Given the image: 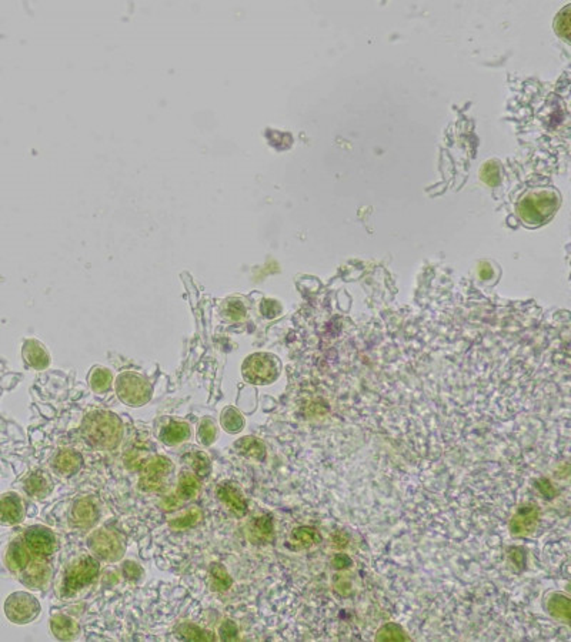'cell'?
I'll use <instances>...</instances> for the list:
<instances>
[{
  "instance_id": "obj_24",
  "label": "cell",
  "mask_w": 571,
  "mask_h": 642,
  "mask_svg": "<svg viewBox=\"0 0 571 642\" xmlns=\"http://www.w3.org/2000/svg\"><path fill=\"white\" fill-rule=\"evenodd\" d=\"M221 427L230 434H237L244 428V417L236 407H226L220 417Z\"/></svg>"
},
{
  "instance_id": "obj_29",
  "label": "cell",
  "mask_w": 571,
  "mask_h": 642,
  "mask_svg": "<svg viewBox=\"0 0 571 642\" xmlns=\"http://www.w3.org/2000/svg\"><path fill=\"white\" fill-rule=\"evenodd\" d=\"M376 641H410V636L406 634L402 625L390 623L377 631Z\"/></svg>"
},
{
  "instance_id": "obj_13",
  "label": "cell",
  "mask_w": 571,
  "mask_h": 642,
  "mask_svg": "<svg viewBox=\"0 0 571 642\" xmlns=\"http://www.w3.org/2000/svg\"><path fill=\"white\" fill-rule=\"evenodd\" d=\"M217 497L237 517H244L247 510H249V504H247V500L244 498L241 491L230 483L219 485Z\"/></svg>"
},
{
  "instance_id": "obj_38",
  "label": "cell",
  "mask_w": 571,
  "mask_h": 642,
  "mask_svg": "<svg viewBox=\"0 0 571 642\" xmlns=\"http://www.w3.org/2000/svg\"><path fill=\"white\" fill-rule=\"evenodd\" d=\"M352 565H353L352 558L347 554H343V553L336 554L333 561H332V566L337 571H344V570H347V568H350Z\"/></svg>"
},
{
  "instance_id": "obj_31",
  "label": "cell",
  "mask_w": 571,
  "mask_h": 642,
  "mask_svg": "<svg viewBox=\"0 0 571 642\" xmlns=\"http://www.w3.org/2000/svg\"><path fill=\"white\" fill-rule=\"evenodd\" d=\"M197 438H198V442L203 444V446H212L217 438V427H216L214 419L209 417L202 419L201 427H198Z\"/></svg>"
},
{
  "instance_id": "obj_37",
  "label": "cell",
  "mask_w": 571,
  "mask_h": 642,
  "mask_svg": "<svg viewBox=\"0 0 571 642\" xmlns=\"http://www.w3.org/2000/svg\"><path fill=\"white\" fill-rule=\"evenodd\" d=\"M536 487H537V489L540 491V494L545 500H553V498L557 497V489L554 488V485L549 480H545V478L538 480L536 483Z\"/></svg>"
},
{
  "instance_id": "obj_34",
  "label": "cell",
  "mask_w": 571,
  "mask_h": 642,
  "mask_svg": "<svg viewBox=\"0 0 571 642\" xmlns=\"http://www.w3.org/2000/svg\"><path fill=\"white\" fill-rule=\"evenodd\" d=\"M481 179L488 184V186H495L500 182V173L499 167L495 166L494 162H488L483 168H481Z\"/></svg>"
},
{
  "instance_id": "obj_6",
  "label": "cell",
  "mask_w": 571,
  "mask_h": 642,
  "mask_svg": "<svg viewBox=\"0 0 571 642\" xmlns=\"http://www.w3.org/2000/svg\"><path fill=\"white\" fill-rule=\"evenodd\" d=\"M42 611L40 602L29 592L17 591L10 594L5 602V614L8 620L17 625L33 623Z\"/></svg>"
},
{
  "instance_id": "obj_18",
  "label": "cell",
  "mask_w": 571,
  "mask_h": 642,
  "mask_svg": "<svg viewBox=\"0 0 571 642\" xmlns=\"http://www.w3.org/2000/svg\"><path fill=\"white\" fill-rule=\"evenodd\" d=\"M31 558H32V555H31L29 550L26 548V546L23 544V541L16 539L9 546L6 559H8V565L10 568V571L13 574L19 575L24 570V568H26Z\"/></svg>"
},
{
  "instance_id": "obj_40",
  "label": "cell",
  "mask_w": 571,
  "mask_h": 642,
  "mask_svg": "<svg viewBox=\"0 0 571 642\" xmlns=\"http://www.w3.org/2000/svg\"><path fill=\"white\" fill-rule=\"evenodd\" d=\"M333 544L339 548L343 550L349 544V535H347L344 531H336L333 534Z\"/></svg>"
},
{
  "instance_id": "obj_3",
  "label": "cell",
  "mask_w": 571,
  "mask_h": 642,
  "mask_svg": "<svg viewBox=\"0 0 571 642\" xmlns=\"http://www.w3.org/2000/svg\"><path fill=\"white\" fill-rule=\"evenodd\" d=\"M116 392L117 397L130 407H142L147 404L152 399V384L148 383L143 376L125 372L116 379Z\"/></svg>"
},
{
  "instance_id": "obj_12",
  "label": "cell",
  "mask_w": 571,
  "mask_h": 642,
  "mask_svg": "<svg viewBox=\"0 0 571 642\" xmlns=\"http://www.w3.org/2000/svg\"><path fill=\"white\" fill-rule=\"evenodd\" d=\"M99 517V511L94 503L89 498H82L74 503L70 510V526L74 528H89L92 527Z\"/></svg>"
},
{
  "instance_id": "obj_39",
  "label": "cell",
  "mask_w": 571,
  "mask_h": 642,
  "mask_svg": "<svg viewBox=\"0 0 571 642\" xmlns=\"http://www.w3.org/2000/svg\"><path fill=\"white\" fill-rule=\"evenodd\" d=\"M568 10H570V8H565L563 15L557 19V32L560 35H563L565 39L570 35V13H568Z\"/></svg>"
},
{
  "instance_id": "obj_30",
  "label": "cell",
  "mask_w": 571,
  "mask_h": 642,
  "mask_svg": "<svg viewBox=\"0 0 571 642\" xmlns=\"http://www.w3.org/2000/svg\"><path fill=\"white\" fill-rule=\"evenodd\" d=\"M198 487H201V485H198L197 478L193 474L185 473V474H182L179 485H178V496L182 500L194 498L197 496V492H198Z\"/></svg>"
},
{
  "instance_id": "obj_22",
  "label": "cell",
  "mask_w": 571,
  "mask_h": 642,
  "mask_svg": "<svg viewBox=\"0 0 571 642\" xmlns=\"http://www.w3.org/2000/svg\"><path fill=\"white\" fill-rule=\"evenodd\" d=\"M570 598L564 594H552L547 600V612L556 620L570 624Z\"/></svg>"
},
{
  "instance_id": "obj_36",
  "label": "cell",
  "mask_w": 571,
  "mask_h": 642,
  "mask_svg": "<svg viewBox=\"0 0 571 642\" xmlns=\"http://www.w3.org/2000/svg\"><path fill=\"white\" fill-rule=\"evenodd\" d=\"M509 558L514 564L515 568H518V571H523L526 566V553L523 548L518 547H510L509 548Z\"/></svg>"
},
{
  "instance_id": "obj_4",
  "label": "cell",
  "mask_w": 571,
  "mask_h": 642,
  "mask_svg": "<svg viewBox=\"0 0 571 642\" xmlns=\"http://www.w3.org/2000/svg\"><path fill=\"white\" fill-rule=\"evenodd\" d=\"M99 570H101V565L90 555H82L74 559L69 565L63 578V594L71 597L74 592H79L94 580Z\"/></svg>"
},
{
  "instance_id": "obj_25",
  "label": "cell",
  "mask_w": 571,
  "mask_h": 642,
  "mask_svg": "<svg viewBox=\"0 0 571 642\" xmlns=\"http://www.w3.org/2000/svg\"><path fill=\"white\" fill-rule=\"evenodd\" d=\"M176 632L182 639H186V641H214L216 639V635L212 631L201 628L194 624H189V623L179 625Z\"/></svg>"
},
{
  "instance_id": "obj_35",
  "label": "cell",
  "mask_w": 571,
  "mask_h": 642,
  "mask_svg": "<svg viewBox=\"0 0 571 642\" xmlns=\"http://www.w3.org/2000/svg\"><path fill=\"white\" fill-rule=\"evenodd\" d=\"M219 636L221 641H235V639H239V628L237 625L228 620L221 624L220 630H219Z\"/></svg>"
},
{
  "instance_id": "obj_19",
  "label": "cell",
  "mask_w": 571,
  "mask_h": 642,
  "mask_svg": "<svg viewBox=\"0 0 571 642\" xmlns=\"http://www.w3.org/2000/svg\"><path fill=\"white\" fill-rule=\"evenodd\" d=\"M51 630L52 634L60 641H71L79 635V624L63 614L52 616Z\"/></svg>"
},
{
  "instance_id": "obj_16",
  "label": "cell",
  "mask_w": 571,
  "mask_h": 642,
  "mask_svg": "<svg viewBox=\"0 0 571 642\" xmlns=\"http://www.w3.org/2000/svg\"><path fill=\"white\" fill-rule=\"evenodd\" d=\"M275 537V524L273 517L266 514L255 518L249 524V539L255 544H267Z\"/></svg>"
},
{
  "instance_id": "obj_27",
  "label": "cell",
  "mask_w": 571,
  "mask_h": 642,
  "mask_svg": "<svg viewBox=\"0 0 571 642\" xmlns=\"http://www.w3.org/2000/svg\"><path fill=\"white\" fill-rule=\"evenodd\" d=\"M90 385L96 392H105L112 387L113 374L105 367H94L90 373Z\"/></svg>"
},
{
  "instance_id": "obj_26",
  "label": "cell",
  "mask_w": 571,
  "mask_h": 642,
  "mask_svg": "<svg viewBox=\"0 0 571 642\" xmlns=\"http://www.w3.org/2000/svg\"><path fill=\"white\" fill-rule=\"evenodd\" d=\"M51 489H52L51 480H49L44 474L35 473L26 481V491H28L29 496H32V497L43 498V497L47 496L49 492H51Z\"/></svg>"
},
{
  "instance_id": "obj_17",
  "label": "cell",
  "mask_w": 571,
  "mask_h": 642,
  "mask_svg": "<svg viewBox=\"0 0 571 642\" xmlns=\"http://www.w3.org/2000/svg\"><path fill=\"white\" fill-rule=\"evenodd\" d=\"M321 542V534L314 527H297L291 531L289 546L294 551L309 550Z\"/></svg>"
},
{
  "instance_id": "obj_21",
  "label": "cell",
  "mask_w": 571,
  "mask_h": 642,
  "mask_svg": "<svg viewBox=\"0 0 571 642\" xmlns=\"http://www.w3.org/2000/svg\"><path fill=\"white\" fill-rule=\"evenodd\" d=\"M82 456L74 451V450H63L60 451L55 461H53V468L55 471L60 476H70L76 473L79 468L82 467Z\"/></svg>"
},
{
  "instance_id": "obj_9",
  "label": "cell",
  "mask_w": 571,
  "mask_h": 642,
  "mask_svg": "<svg viewBox=\"0 0 571 642\" xmlns=\"http://www.w3.org/2000/svg\"><path fill=\"white\" fill-rule=\"evenodd\" d=\"M540 520V508L534 504L521 505L509 523L513 537H529L534 532Z\"/></svg>"
},
{
  "instance_id": "obj_10",
  "label": "cell",
  "mask_w": 571,
  "mask_h": 642,
  "mask_svg": "<svg viewBox=\"0 0 571 642\" xmlns=\"http://www.w3.org/2000/svg\"><path fill=\"white\" fill-rule=\"evenodd\" d=\"M173 464L164 457H155L148 461L142 471L140 488L144 491H156L163 485L164 477L171 471Z\"/></svg>"
},
{
  "instance_id": "obj_2",
  "label": "cell",
  "mask_w": 571,
  "mask_h": 642,
  "mask_svg": "<svg viewBox=\"0 0 571 642\" xmlns=\"http://www.w3.org/2000/svg\"><path fill=\"white\" fill-rule=\"evenodd\" d=\"M282 372V364L278 357L267 353H256L247 357L241 365L243 379L256 385H267L275 383Z\"/></svg>"
},
{
  "instance_id": "obj_33",
  "label": "cell",
  "mask_w": 571,
  "mask_h": 642,
  "mask_svg": "<svg viewBox=\"0 0 571 642\" xmlns=\"http://www.w3.org/2000/svg\"><path fill=\"white\" fill-rule=\"evenodd\" d=\"M190 464L191 467L194 468V471L197 474H201V476H206L209 473V468H210V461L207 458L206 454L203 453H193L190 456Z\"/></svg>"
},
{
  "instance_id": "obj_32",
  "label": "cell",
  "mask_w": 571,
  "mask_h": 642,
  "mask_svg": "<svg viewBox=\"0 0 571 642\" xmlns=\"http://www.w3.org/2000/svg\"><path fill=\"white\" fill-rule=\"evenodd\" d=\"M201 515L202 514L198 512L197 510H191L187 514H185L183 517L176 518V520H170L169 524H170L171 528H176V530L189 528V527H193L194 524L198 523V520H201Z\"/></svg>"
},
{
  "instance_id": "obj_23",
  "label": "cell",
  "mask_w": 571,
  "mask_h": 642,
  "mask_svg": "<svg viewBox=\"0 0 571 642\" xmlns=\"http://www.w3.org/2000/svg\"><path fill=\"white\" fill-rule=\"evenodd\" d=\"M235 447L243 457H247V458L263 460L266 457L264 444L255 437H244L239 440L235 444Z\"/></svg>"
},
{
  "instance_id": "obj_14",
  "label": "cell",
  "mask_w": 571,
  "mask_h": 642,
  "mask_svg": "<svg viewBox=\"0 0 571 642\" xmlns=\"http://www.w3.org/2000/svg\"><path fill=\"white\" fill-rule=\"evenodd\" d=\"M20 575V580L22 582L29 587V588H42L47 580H49V575H51V568H49V565L43 561H29V564L26 565V568H24V570L19 574Z\"/></svg>"
},
{
  "instance_id": "obj_41",
  "label": "cell",
  "mask_w": 571,
  "mask_h": 642,
  "mask_svg": "<svg viewBox=\"0 0 571 642\" xmlns=\"http://www.w3.org/2000/svg\"><path fill=\"white\" fill-rule=\"evenodd\" d=\"M479 275L481 279H490L493 276V270L488 264H481L479 268Z\"/></svg>"
},
{
  "instance_id": "obj_15",
  "label": "cell",
  "mask_w": 571,
  "mask_h": 642,
  "mask_svg": "<svg viewBox=\"0 0 571 642\" xmlns=\"http://www.w3.org/2000/svg\"><path fill=\"white\" fill-rule=\"evenodd\" d=\"M23 358L35 370H44L51 364V356L44 345L37 340H26L23 345Z\"/></svg>"
},
{
  "instance_id": "obj_7",
  "label": "cell",
  "mask_w": 571,
  "mask_h": 642,
  "mask_svg": "<svg viewBox=\"0 0 571 642\" xmlns=\"http://www.w3.org/2000/svg\"><path fill=\"white\" fill-rule=\"evenodd\" d=\"M87 547L97 558L108 562L119 561L125 554V546L120 537L106 528L93 531L87 538Z\"/></svg>"
},
{
  "instance_id": "obj_28",
  "label": "cell",
  "mask_w": 571,
  "mask_h": 642,
  "mask_svg": "<svg viewBox=\"0 0 571 642\" xmlns=\"http://www.w3.org/2000/svg\"><path fill=\"white\" fill-rule=\"evenodd\" d=\"M210 582L213 591H226L232 587L233 580L228 570L221 564H213L210 566Z\"/></svg>"
},
{
  "instance_id": "obj_11",
  "label": "cell",
  "mask_w": 571,
  "mask_h": 642,
  "mask_svg": "<svg viewBox=\"0 0 571 642\" xmlns=\"http://www.w3.org/2000/svg\"><path fill=\"white\" fill-rule=\"evenodd\" d=\"M24 518V505L16 492L0 496V526H15Z\"/></svg>"
},
{
  "instance_id": "obj_1",
  "label": "cell",
  "mask_w": 571,
  "mask_h": 642,
  "mask_svg": "<svg viewBox=\"0 0 571 642\" xmlns=\"http://www.w3.org/2000/svg\"><path fill=\"white\" fill-rule=\"evenodd\" d=\"M123 427L117 415L109 411H93L82 424L85 441L96 450H113L121 440Z\"/></svg>"
},
{
  "instance_id": "obj_8",
  "label": "cell",
  "mask_w": 571,
  "mask_h": 642,
  "mask_svg": "<svg viewBox=\"0 0 571 642\" xmlns=\"http://www.w3.org/2000/svg\"><path fill=\"white\" fill-rule=\"evenodd\" d=\"M23 544L26 546L32 557L43 558L55 553L58 547V541L56 535L47 527L33 526L24 531Z\"/></svg>"
},
{
  "instance_id": "obj_20",
  "label": "cell",
  "mask_w": 571,
  "mask_h": 642,
  "mask_svg": "<svg viewBox=\"0 0 571 642\" xmlns=\"http://www.w3.org/2000/svg\"><path fill=\"white\" fill-rule=\"evenodd\" d=\"M159 437L167 446H176L191 437V428L183 422H169L162 427Z\"/></svg>"
},
{
  "instance_id": "obj_5",
  "label": "cell",
  "mask_w": 571,
  "mask_h": 642,
  "mask_svg": "<svg viewBox=\"0 0 571 642\" xmlns=\"http://www.w3.org/2000/svg\"><path fill=\"white\" fill-rule=\"evenodd\" d=\"M557 206V196L549 191H543L540 194H531L521 200L518 206V213L525 223L540 225L556 211Z\"/></svg>"
}]
</instances>
